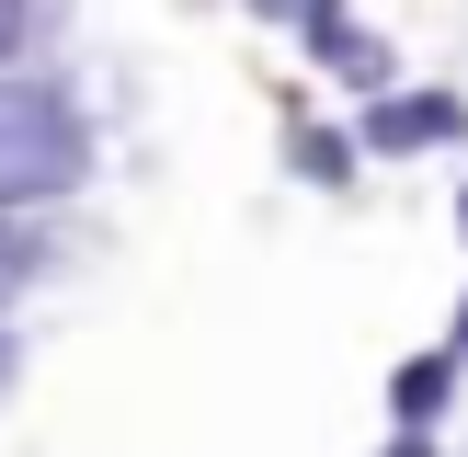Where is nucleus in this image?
<instances>
[{
    "label": "nucleus",
    "instance_id": "nucleus-11",
    "mask_svg": "<svg viewBox=\"0 0 468 457\" xmlns=\"http://www.w3.org/2000/svg\"><path fill=\"white\" fill-rule=\"evenodd\" d=\"M0 377H12V343H0Z\"/></svg>",
    "mask_w": 468,
    "mask_h": 457
},
{
    "label": "nucleus",
    "instance_id": "nucleus-4",
    "mask_svg": "<svg viewBox=\"0 0 468 457\" xmlns=\"http://www.w3.org/2000/svg\"><path fill=\"white\" fill-rule=\"evenodd\" d=\"M446 388H457V355H411L400 377H388V411H400V434H423L434 411H446Z\"/></svg>",
    "mask_w": 468,
    "mask_h": 457
},
{
    "label": "nucleus",
    "instance_id": "nucleus-10",
    "mask_svg": "<svg viewBox=\"0 0 468 457\" xmlns=\"http://www.w3.org/2000/svg\"><path fill=\"white\" fill-rule=\"evenodd\" d=\"M446 355H457V366H468V309H457V343H446Z\"/></svg>",
    "mask_w": 468,
    "mask_h": 457
},
{
    "label": "nucleus",
    "instance_id": "nucleus-7",
    "mask_svg": "<svg viewBox=\"0 0 468 457\" xmlns=\"http://www.w3.org/2000/svg\"><path fill=\"white\" fill-rule=\"evenodd\" d=\"M23 35H35V0H0V69L23 58Z\"/></svg>",
    "mask_w": 468,
    "mask_h": 457
},
{
    "label": "nucleus",
    "instance_id": "nucleus-6",
    "mask_svg": "<svg viewBox=\"0 0 468 457\" xmlns=\"http://www.w3.org/2000/svg\"><path fill=\"white\" fill-rule=\"evenodd\" d=\"M35 263H46V240H35L23 218H0V309H12V297L35 286Z\"/></svg>",
    "mask_w": 468,
    "mask_h": 457
},
{
    "label": "nucleus",
    "instance_id": "nucleus-8",
    "mask_svg": "<svg viewBox=\"0 0 468 457\" xmlns=\"http://www.w3.org/2000/svg\"><path fill=\"white\" fill-rule=\"evenodd\" d=\"M263 23H320V12H343V0H251Z\"/></svg>",
    "mask_w": 468,
    "mask_h": 457
},
{
    "label": "nucleus",
    "instance_id": "nucleus-5",
    "mask_svg": "<svg viewBox=\"0 0 468 457\" xmlns=\"http://www.w3.org/2000/svg\"><path fill=\"white\" fill-rule=\"evenodd\" d=\"M286 160L309 183H355V137H332V126H286Z\"/></svg>",
    "mask_w": 468,
    "mask_h": 457
},
{
    "label": "nucleus",
    "instance_id": "nucleus-2",
    "mask_svg": "<svg viewBox=\"0 0 468 457\" xmlns=\"http://www.w3.org/2000/svg\"><path fill=\"white\" fill-rule=\"evenodd\" d=\"M457 137H468V103H457V91H378L366 126H355V149L411 160V149H457Z\"/></svg>",
    "mask_w": 468,
    "mask_h": 457
},
{
    "label": "nucleus",
    "instance_id": "nucleus-1",
    "mask_svg": "<svg viewBox=\"0 0 468 457\" xmlns=\"http://www.w3.org/2000/svg\"><path fill=\"white\" fill-rule=\"evenodd\" d=\"M80 172H91L80 103H69V91H46V80H0V218L80 195Z\"/></svg>",
    "mask_w": 468,
    "mask_h": 457
},
{
    "label": "nucleus",
    "instance_id": "nucleus-12",
    "mask_svg": "<svg viewBox=\"0 0 468 457\" xmlns=\"http://www.w3.org/2000/svg\"><path fill=\"white\" fill-rule=\"evenodd\" d=\"M457 228H468V195H457Z\"/></svg>",
    "mask_w": 468,
    "mask_h": 457
},
{
    "label": "nucleus",
    "instance_id": "nucleus-3",
    "mask_svg": "<svg viewBox=\"0 0 468 457\" xmlns=\"http://www.w3.org/2000/svg\"><path fill=\"white\" fill-rule=\"evenodd\" d=\"M297 46H309L332 80H355V91H388V46L366 35V23H343V12H320V23H297Z\"/></svg>",
    "mask_w": 468,
    "mask_h": 457
},
{
    "label": "nucleus",
    "instance_id": "nucleus-9",
    "mask_svg": "<svg viewBox=\"0 0 468 457\" xmlns=\"http://www.w3.org/2000/svg\"><path fill=\"white\" fill-rule=\"evenodd\" d=\"M378 457H434V446H423V434H388V446H378Z\"/></svg>",
    "mask_w": 468,
    "mask_h": 457
}]
</instances>
